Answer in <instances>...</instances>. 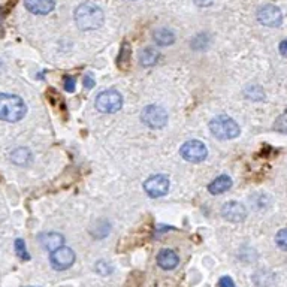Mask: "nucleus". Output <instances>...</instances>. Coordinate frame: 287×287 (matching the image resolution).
<instances>
[{
	"instance_id": "2",
	"label": "nucleus",
	"mask_w": 287,
	"mask_h": 287,
	"mask_svg": "<svg viewBox=\"0 0 287 287\" xmlns=\"http://www.w3.org/2000/svg\"><path fill=\"white\" fill-rule=\"evenodd\" d=\"M27 106L21 97L15 95L0 93V120L15 123L24 118Z\"/></svg>"
},
{
	"instance_id": "5",
	"label": "nucleus",
	"mask_w": 287,
	"mask_h": 287,
	"mask_svg": "<svg viewBox=\"0 0 287 287\" xmlns=\"http://www.w3.org/2000/svg\"><path fill=\"white\" fill-rule=\"evenodd\" d=\"M179 154L183 156L184 160L191 161V163H201L204 161L208 156V150L205 147V144L197 141V139H191L187 141L186 144H183V147L179 148Z\"/></svg>"
},
{
	"instance_id": "3",
	"label": "nucleus",
	"mask_w": 287,
	"mask_h": 287,
	"mask_svg": "<svg viewBox=\"0 0 287 287\" xmlns=\"http://www.w3.org/2000/svg\"><path fill=\"white\" fill-rule=\"evenodd\" d=\"M209 130L211 133L219 138V139H223V141H227V139H235L239 136L241 133V129L238 123L227 117V115H219V117H214L211 121H209Z\"/></svg>"
},
{
	"instance_id": "15",
	"label": "nucleus",
	"mask_w": 287,
	"mask_h": 287,
	"mask_svg": "<svg viewBox=\"0 0 287 287\" xmlns=\"http://www.w3.org/2000/svg\"><path fill=\"white\" fill-rule=\"evenodd\" d=\"M154 41L160 47H166V45H172L175 42V36L168 29H159L154 32Z\"/></svg>"
},
{
	"instance_id": "16",
	"label": "nucleus",
	"mask_w": 287,
	"mask_h": 287,
	"mask_svg": "<svg viewBox=\"0 0 287 287\" xmlns=\"http://www.w3.org/2000/svg\"><path fill=\"white\" fill-rule=\"evenodd\" d=\"M11 160L18 166H26L32 161V153L27 148H16L11 154Z\"/></svg>"
},
{
	"instance_id": "7",
	"label": "nucleus",
	"mask_w": 287,
	"mask_h": 287,
	"mask_svg": "<svg viewBox=\"0 0 287 287\" xmlns=\"http://www.w3.org/2000/svg\"><path fill=\"white\" fill-rule=\"evenodd\" d=\"M51 266L57 271H64V269L70 268L75 262V253L74 250L69 247H60L57 250L51 251Z\"/></svg>"
},
{
	"instance_id": "13",
	"label": "nucleus",
	"mask_w": 287,
	"mask_h": 287,
	"mask_svg": "<svg viewBox=\"0 0 287 287\" xmlns=\"http://www.w3.org/2000/svg\"><path fill=\"white\" fill-rule=\"evenodd\" d=\"M39 242L45 250L54 251V250L63 247L64 238L57 232H48V233H42V235H39Z\"/></svg>"
},
{
	"instance_id": "8",
	"label": "nucleus",
	"mask_w": 287,
	"mask_h": 287,
	"mask_svg": "<svg viewBox=\"0 0 287 287\" xmlns=\"http://www.w3.org/2000/svg\"><path fill=\"white\" fill-rule=\"evenodd\" d=\"M257 21L266 27H280L283 24V14L275 5H263L257 11Z\"/></svg>"
},
{
	"instance_id": "22",
	"label": "nucleus",
	"mask_w": 287,
	"mask_h": 287,
	"mask_svg": "<svg viewBox=\"0 0 287 287\" xmlns=\"http://www.w3.org/2000/svg\"><path fill=\"white\" fill-rule=\"evenodd\" d=\"M95 269H96V272H99V274H100V275H103V277L112 274V271H114L112 265L106 263V262H103V260L97 262V263H96V266H95Z\"/></svg>"
},
{
	"instance_id": "10",
	"label": "nucleus",
	"mask_w": 287,
	"mask_h": 287,
	"mask_svg": "<svg viewBox=\"0 0 287 287\" xmlns=\"http://www.w3.org/2000/svg\"><path fill=\"white\" fill-rule=\"evenodd\" d=\"M222 215L227 222L242 223L247 219V209L242 204H239L237 201H230L222 207Z\"/></svg>"
},
{
	"instance_id": "12",
	"label": "nucleus",
	"mask_w": 287,
	"mask_h": 287,
	"mask_svg": "<svg viewBox=\"0 0 287 287\" xmlns=\"http://www.w3.org/2000/svg\"><path fill=\"white\" fill-rule=\"evenodd\" d=\"M179 263V257L178 255L175 253V251L172 250H160V253L157 255V265L161 268V269H166V271H171V269L176 268Z\"/></svg>"
},
{
	"instance_id": "21",
	"label": "nucleus",
	"mask_w": 287,
	"mask_h": 287,
	"mask_svg": "<svg viewBox=\"0 0 287 287\" xmlns=\"http://www.w3.org/2000/svg\"><path fill=\"white\" fill-rule=\"evenodd\" d=\"M15 251H16V255H18V257H20V259H23V260H29L30 259V256L27 253V248H26V244L20 238L15 241Z\"/></svg>"
},
{
	"instance_id": "18",
	"label": "nucleus",
	"mask_w": 287,
	"mask_h": 287,
	"mask_svg": "<svg viewBox=\"0 0 287 287\" xmlns=\"http://www.w3.org/2000/svg\"><path fill=\"white\" fill-rule=\"evenodd\" d=\"M129 60H130V48H129L128 42H124L120 49V54H118V66L121 69H128Z\"/></svg>"
},
{
	"instance_id": "19",
	"label": "nucleus",
	"mask_w": 287,
	"mask_h": 287,
	"mask_svg": "<svg viewBox=\"0 0 287 287\" xmlns=\"http://www.w3.org/2000/svg\"><path fill=\"white\" fill-rule=\"evenodd\" d=\"M245 96L248 99H253V100H262V99H265V92L259 85H250L245 90Z\"/></svg>"
},
{
	"instance_id": "28",
	"label": "nucleus",
	"mask_w": 287,
	"mask_h": 287,
	"mask_svg": "<svg viewBox=\"0 0 287 287\" xmlns=\"http://www.w3.org/2000/svg\"><path fill=\"white\" fill-rule=\"evenodd\" d=\"M26 287H34V286H26Z\"/></svg>"
},
{
	"instance_id": "1",
	"label": "nucleus",
	"mask_w": 287,
	"mask_h": 287,
	"mask_svg": "<svg viewBox=\"0 0 287 287\" xmlns=\"http://www.w3.org/2000/svg\"><path fill=\"white\" fill-rule=\"evenodd\" d=\"M103 21H105L103 11L93 2H84L75 11V23L84 32L96 30L102 27Z\"/></svg>"
},
{
	"instance_id": "24",
	"label": "nucleus",
	"mask_w": 287,
	"mask_h": 287,
	"mask_svg": "<svg viewBox=\"0 0 287 287\" xmlns=\"http://www.w3.org/2000/svg\"><path fill=\"white\" fill-rule=\"evenodd\" d=\"M217 286L219 287H235V281H233L229 275H224L219 280Z\"/></svg>"
},
{
	"instance_id": "26",
	"label": "nucleus",
	"mask_w": 287,
	"mask_h": 287,
	"mask_svg": "<svg viewBox=\"0 0 287 287\" xmlns=\"http://www.w3.org/2000/svg\"><path fill=\"white\" fill-rule=\"evenodd\" d=\"M278 49H280V54L283 57H287V39L283 41L280 45H278Z\"/></svg>"
},
{
	"instance_id": "9",
	"label": "nucleus",
	"mask_w": 287,
	"mask_h": 287,
	"mask_svg": "<svg viewBox=\"0 0 287 287\" xmlns=\"http://www.w3.org/2000/svg\"><path fill=\"white\" fill-rule=\"evenodd\" d=\"M144 190L151 197H160L165 196L169 190V178L166 175H153L144 183Z\"/></svg>"
},
{
	"instance_id": "25",
	"label": "nucleus",
	"mask_w": 287,
	"mask_h": 287,
	"mask_svg": "<svg viewBox=\"0 0 287 287\" xmlns=\"http://www.w3.org/2000/svg\"><path fill=\"white\" fill-rule=\"evenodd\" d=\"M64 90L69 93H72L75 90V78L72 77H64Z\"/></svg>"
},
{
	"instance_id": "14",
	"label": "nucleus",
	"mask_w": 287,
	"mask_h": 287,
	"mask_svg": "<svg viewBox=\"0 0 287 287\" xmlns=\"http://www.w3.org/2000/svg\"><path fill=\"white\" fill-rule=\"evenodd\" d=\"M230 187H232V178L227 175H220L208 186V191L211 194H222L227 191Z\"/></svg>"
},
{
	"instance_id": "20",
	"label": "nucleus",
	"mask_w": 287,
	"mask_h": 287,
	"mask_svg": "<svg viewBox=\"0 0 287 287\" xmlns=\"http://www.w3.org/2000/svg\"><path fill=\"white\" fill-rule=\"evenodd\" d=\"M274 130L281 132V133H287V110L275 120V123H274Z\"/></svg>"
},
{
	"instance_id": "17",
	"label": "nucleus",
	"mask_w": 287,
	"mask_h": 287,
	"mask_svg": "<svg viewBox=\"0 0 287 287\" xmlns=\"http://www.w3.org/2000/svg\"><path fill=\"white\" fill-rule=\"evenodd\" d=\"M159 59V51L156 48H144L139 52V63L142 66H153Z\"/></svg>"
},
{
	"instance_id": "27",
	"label": "nucleus",
	"mask_w": 287,
	"mask_h": 287,
	"mask_svg": "<svg viewBox=\"0 0 287 287\" xmlns=\"http://www.w3.org/2000/svg\"><path fill=\"white\" fill-rule=\"evenodd\" d=\"M84 85H85L87 88H92V87L95 85V81H93V78L90 77V75H85V77H84Z\"/></svg>"
},
{
	"instance_id": "4",
	"label": "nucleus",
	"mask_w": 287,
	"mask_h": 287,
	"mask_svg": "<svg viewBox=\"0 0 287 287\" xmlns=\"http://www.w3.org/2000/svg\"><path fill=\"white\" fill-rule=\"evenodd\" d=\"M123 96L117 90H105L96 97V108L103 114H114L121 110Z\"/></svg>"
},
{
	"instance_id": "6",
	"label": "nucleus",
	"mask_w": 287,
	"mask_h": 287,
	"mask_svg": "<svg viewBox=\"0 0 287 287\" xmlns=\"http://www.w3.org/2000/svg\"><path fill=\"white\" fill-rule=\"evenodd\" d=\"M141 118H142L144 123L148 126V128L161 129V128H165L166 123H168V112L161 106L148 105L147 108H144Z\"/></svg>"
},
{
	"instance_id": "23",
	"label": "nucleus",
	"mask_w": 287,
	"mask_h": 287,
	"mask_svg": "<svg viewBox=\"0 0 287 287\" xmlns=\"http://www.w3.org/2000/svg\"><path fill=\"white\" fill-rule=\"evenodd\" d=\"M275 242L281 250H287V229H281L277 232Z\"/></svg>"
},
{
	"instance_id": "11",
	"label": "nucleus",
	"mask_w": 287,
	"mask_h": 287,
	"mask_svg": "<svg viewBox=\"0 0 287 287\" xmlns=\"http://www.w3.org/2000/svg\"><path fill=\"white\" fill-rule=\"evenodd\" d=\"M24 8L36 15H47L56 8V2L54 0H24Z\"/></svg>"
}]
</instances>
